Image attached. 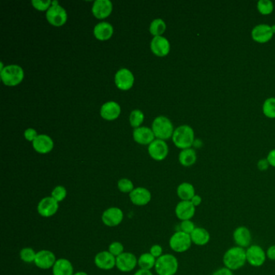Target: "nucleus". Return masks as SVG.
<instances>
[{
	"label": "nucleus",
	"instance_id": "1",
	"mask_svg": "<svg viewBox=\"0 0 275 275\" xmlns=\"http://www.w3.org/2000/svg\"><path fill=\"white\" fill-rule=\"evenodd\" d=\"M224 267L230 271H239L247 263L246 251L240 247H231L228 249L223 255Z\"/></svg>",
	"mask_w": 275,
	"mask_h": 275
},
{
	"label": "nucleus",
	"instance_id": "2",
	"mask_svg": "<svg viewBox=\"0 0 275 275\" xmlns=\"http://www.w3.org/2000/svg\"><path fill=\"white\" fill-rule=\"evenodd\" d=\"M173 142L175 146L183 149H190L194 142V133L191 127L189 125H181L175 129L172 137Z\"/></svg>",
	"mask_w": 275,
	"mask_h": 275
},
{
	"label": "nucleus",
	"instance_id": "3",
	"mask_svg": "<svg viewBox=\"0 0 275 275\" xmlns=\"http://www.w3.org/2000/svg\"><path fill=\"white\" fill-rule=\"evenodd\" d=\"M154 268L158 275H175L179 270V261L175 255L166 253L157 258Z\"/></svg>",
	"mask_w": 275,
	"mask_h": 275
},
{
	"label": "nucleus",
	"instance_id": "4",
	"mask_svg": "<svg viewBox=\"0 0 275 275\" xmlns=\"http://www.w3.org/2000/svg\"><path fill=\"white\" fill-rule=\"evenodd\" d=\"M152 130L155 135V138L160 140H165L172 138L175 129L170 119L166 116H157L153 120Z\"/></svg>",
	"mask_w": 275,
	"mask_h": 275
},
{
	"label": "nucleus",
	"instance_id": "5",
	"mask_svg": "<svg viewBox=\"0 0 275 275\" xmlns=\"http://www.w3.org/2000/svg\"><path fill=\"white\" fill-rule=\"evenodd\" d=\"M2 83L8 87H15L23 81L24 77V70L17 65L6 66L0 72Z\"/></svg>",
	"mask_w": 275,
	"mask_h": 275
},
{
	"label": "nucleus",
	"instance_id": "6",
	"mask_svg": "<svg viewBox=\"0 0 275 275\" xmlns=\"http://www.w3.org/2000/svg\"><path fill=\"white\" fill-rule=\"evenodd\" d=\"M169 245L173 251L183 253L188 251L193 244L190 235L179 230L171 236L169 240Z\"/></svg>",
	"mask_w": 275,
	"mask_h": 275
},
{
	"label": "nucleus",
	"instance_id": "7",
	"mask_svg": "<svg viewBox=\"0 0 275 275\" xmlns=\"http://www.w3.org/2000/svg\"><path fill=\"white\" fill-rule=\"evenodd\" d=\"M46 19L52 26L61 27L67 21V13L57 1H53L52 6L46 12Z\"/></svg>",
	"mask_w": 275,
	"mask_h": 275
},
{
	"label": "nucleus",
	"instance_id": "8",
	"mask_svg": "<svg viewBox=\"0 0 275 275\" xmlns=\"http://www.w3.org/2000/svg\"><path fill=\"white\" fill-rule=\"evenodd\" d=\"M247 263L251 267L258 268L267 262V253L262 246L258 245H251L246 249Z\"/></svg>",
	"mask_w": 275,
	"mask_h": 275
},
{
	"label": "nucleus",
	"instance_id": "9",
	"mask_svg": "<svg viewBox=\"0 0 275 275\" xmlns=\"http://www.w3.org/2000/svg\"><path fill=\"white\" fill-rule=\"evenodd\" d=\"M232 239L236 246L246 249L248 247L252 245L253 236L249 228L245 226H239L234 229L232 232Z\"/></svg>",
	"mask_w": 275,
	"mask_h": 275
},
{
	"label": "nucleus",
	"instance_id": "10",
	"mask_svg": "<svg viewBox=\"0 0 275 275\" xmlns=\"http://www.w3.org/2000/svg\"><path fill=\"white\" fill-rule=\"evenodd\" d=\"M124 220V212L120 208L116 207L107 208L102 215L103 225L107 227H116L122 223Z\"/></svg>",
	"mask_w": 275,
	"mask_h": 275
},
{
	"label": "nucleus",
	"instance_id": "11",
	"mask_svg": "<svg viewBox=\"0 0 275 275\" xmlns=\"http://www.w3.org/2000/svg\"><path fill=\"white\" fill-rule=\"evenodd\" d=\"M138 264V259L134 253L124 252L116 258V268L124 273L134 271Z\"/></svg>",
	"mask_w": 275,
	"mask_h": 275
},
{
	"label": "nucleus",
	"instance_id": "12",
	"mask_svg": "<svg viewBox=\"0 0 275 275\" xmlns=\"http://www.w3.org/2000/svg\"><path fill=\"white\" fill-rule=\"evenodd\" d=\"M59 208V203L52 196L46 197L40 201L38 205V212L42 217L48 218L54 216Z\"/></svg>",
	"mask_w": 275,
	"mask_h": 275
},
{
	"label": "nucleus",
	"instance_id": "13",
	"mask_svg": "<svg viewBox=\"0 0 275 275\" xmlns=\"http://www.w3.org/2000/svg\"><path fill=\"white\" fill-rule=\"evenodd\" d=\"M274 34L271 25L267 24H261L256 25L251 32L252 39L257 43L265 44L270 42Z\"/></svg>",
	"mask_w": 275,
	"mask_h": 275
},
{
	"label": "nucleus",
	"instance_id": "14",
	"mask_svg": "<svg viewBox=\"0 0 275 275\" xmlns=\"http://www.w3.org/2000/svg\"><path fill=\"white\" fill-rule=\"evenodd\" d=\"M115 83L121 91H129L134 84V76L128 69L123 68L117 71L115 75Z\"/></svg>",
	"mask_w": 275,
	"mask_h": 275
},
{
	"label": "nucleus",
	"instance_id": "15",
	"mask_svg": "<svg viewBox=\"0 0 275 275\" xmlns=\"http://www.w3.org/2000/svg\"><path fill=\"white\" fill-rule=\"evenodd\" d=\"M148 151L149 155L155 161H162L168 155V145L165 140L157 139L149 144Z\"/></svg>",
	"mask_w": 275,
	"mask_h": 275
},
{
	"label": "nucleus",
	"instance_id": "16",
	"mask_svg": "<svg viewBox=\"0 0 275 275\" xmlns=\"http://www.w3.org/2000/svg\"><path fill=\"white\" fill-rule=\"evenodd\" d=\"M196 208L193 205L190 201H180L178 203L177 205L175 207V215L177 216V218L179 221H188V220H192L195 212H196Z\"/></svg>",
	"mask_w": 275,
	"mask_h": 275
},
{
	"label": "nucleus",
	"instance_id": "17",
	"mask_svg": "<svg viewBox=\"0 0 275 275\" xmlns=\"http://www.w3.org/2000/svg\"><path fill=\"white\" fill-rule=\"evenodd\" d=\"M57 259L54 253L50 250L43 249L37 253L34 263L38 268L42 270H48L53 267Z\"/></svg>",
	"mask_w": 275,
	"mask_h": 275
},
{
	"label": "nucleus",
	"instance_id": "18",
	"mask_svg": "<svg viewBox=\"0 0 275 275\" xmlns=\"http://www.w3.org/2000/svg\"><path fill=\"white\" fill-rule=\"evenodd\" d=\"M94 264L100 270L109 271L116 266V258L109 251H102L94 257Z\"/></svg>",
	"mask_w": 275,
	"mask_h": 275
},
{
	"label": "nucleus",
	"instance_id": "19",
	"mask_svg": "<svg viewBox=\"0 0 275 275\" xmlns=\"http://www.w3.org/2000/svg\"><path fill=\"white\" fill-rule=\"evenodd\" d=\"M151 50L157 57H165L171 51V44L168 40L161 37H154L151 42Z\"/></svg>",
	"mask_w": 275,
	"mask_h": 275
},
{
	"label": "nucleus",
	"instance_id": "20",
	"mask_svg": "<svg viewBox=\"0 0 275 275\" xmlns=\"http://www.w3.org/2000/svg\"><path fill=\"white\" fill-rule=\"evenodd\" d=\"M129 199L134 205L142 207L149 203L152 194L146 188L137 187L129 194Z\"/></svg>",
	"mask_w": 275,
	"mask_h": 275
},
{
	"label": "nucleus",
	"instance_id": "21",
	"mask_svg": "<svg viewBox=\"0 0 275 275\" xmlns=\"http://www.w3.org/2000/svg\"><path fill=\"white\" fill-rule=\"evenodd\" d=\"M113 6L109 0H97L92 7V13L94 17L103 20L112 13Z\"/></svg>",
	"mask_w": 275,
	"mask_h": 275
},
{
	"label": "nucleus",
	"instance_id": "22",
	"mask_svg": "<svg viewBox=\"0 0 275 275\" xmlns=\"http://www.w3.org/2000/svg\"><path fill=\"white\" fill-rule=\"evenodd\" d=\"M133 136L134 140L140 144H150L155 138L153 130L147 127H139L134 129Z\"/></svg>",
	"mask_w": 275,
	"mask_h": 275
},
{
	"label": "nucleus",
	"instance_id": "23",
	"mask_svg": "<svg viewBox=\"0 0 275 275\" xmlns=\"http://www.w3.org/2000/svg\"><path fill=\"white\" fill-rule=\"evenodd\" d=\"M33 146L38 153L46 154L53 149V141L48 136L41 134L33 142Z\"/></svg>",
	"mask_w": 275,
	"mask_h": 275
},
{
	"label": "nucleus",
	"instance_id": "24",
	"mask_svg": "<svg viewBox=\"0 0 275 275\" xmlns=\"http://www.w3.org/2000/svg\"><path fill=\"white\" fill-rule=\"evenodd\" d=\"M121 112L120 105L114 101L104 103L100 109V115L104 120H114L118 118Z\"/></svg>",
	"mask_w": 275,
	"mask_h": 275
},
{
	"label": "nucleus",
	"instance_id": "25",
	"mask_svg": "<svg viewBox=\"0 0 275 275\" xmlns=\"http://www.w3.org/2000/svg\"><path fill=\"white\" fill-rule=\"evenodd\" d=\"M192 244L197 246H205L211 240L209 231L203 227H196L192 233L190 234Z\"/></svg>",
	"mask_w": 275,
	"mask_h": 275
},
{
	"label": "nucleus",
	"instance_id": "26",
	"mask_svg": "<svg viewBox=\"0 0 275 275\" xmlns=\"http://www.w3.org/2000/svg\"><path fill=\"white\" fill-rule=\"evenodd\" d=\"M113 27L107 22L98 23L94 29V35L98 41L104 42L112 38L113 35Z\"/></svg>",
	"mask_w": 275,
	"mask_h": 275
},
{
	"label": "nucleus",
	"instance_id": "27",
	"mask_svg": "<svg viewBox=\"0 0 275 275\" xmlns=\"http://www.w3.org/2000/svg\"><path fill=\"white\" fill-rule=\"evenodd\" d=\"M52 269L53 275H74L72 263L66 258L57 259Z\"/></svg>",
	"mask_w": 275,
	"mask_h": 275
},
{
	"label": "nucleus",
	"instance_id": "28",
	"mask_svg": "<svg viewBox=\"0 0 275 275\" xmlns=\"http://www.w3.org/2000/svg\"><path fill=\"white\" fill-rule=\"evenodd\" d=\"M195 194V189L190 183H183L178 186L177 195L182 201H190Z\"/></svg>",
	"mask_w": 275,
	"mask_h": 275
},
{
	"label": "nucleus",
	"instance_id": "29",
	"mask_svg": "<svg viewBox=\"0 0 275 275\" xmlns=\"http://www.w3.org/2000/svg\"><path fill=\"white\" fill-rule=\"evenodd\" d=\"M179 161L185 167L193 166L197 161L196 151L192 148L182 150L179 153Z\"/></svg>",
	"mask_w": 275,
	"mask_h": 275
},
{
	"label": "nucleus",
	"instance_id": "30",
	"mask_svg": "<svg viewBox=\"0 0 275 275\" xmlns=\"http://www.w3.org/2000/svg\"><path fill=\"white\" fill-rule=\"evenodd\" d=\"M156 262L157 259L150 253H142L138 259V266L140 269L150 271L155 267Z\"/></svg>",
	"mask_w": 275,
	"mask_h": 275
},
{
	"label": "nucleus",
	"instance_id": "31",
	"mask_svg": "<svg viewBox=\"0 0 275 275\" xmlns=\"http://www.w3.org/2000/svg\"><path fill=\"white\" fill-rule=\"evenodd\" d=\"M166 29V24L162 19H155L151 23L149 32L154 37H161Z\"/></svg>",
	"mask_w": 275,
	"mask_h": 275
},
{
	"label": "nucleus",
	"instance_id": "32",
	"mask_svg": "<svg viewBox=\"0 0 275 275\" xmlns=\"http://www.w3.org/2000/svg\"><path fill=\"white\" fill-rule=\"evenodd\" d=\"M262 112L267 118L275 119V98L271 97L265 100L262 105Z\"/></svg>",
	"mask_w": 275,
	"mask_h": 275
},
{
	"label": "nucleus",
	"instance_id": "33",
	"mask_svg": "<svg viewBox=\"0 0 275 275\" xmlns=\"http://www.w3.org/2000/svg\"><path fill=\"white\" fill-rule=\"evenodd\" d=\"M257 8L259 13L263 15H268L273 12L275 6L271 0H259L257 4Z\"/></svg>",
	"mask_w": 275,
	"mask_h": 275
},
{
	"label": "nucleus",
	"instance_id": "34",
	"mask_svg": "<svg viewBox=\"0 0 275 275\" xmlns=\"http://www.w3.org/2000/svg\"><path fill=\"white\" fill-rule=\"evenodd\" d=\"M144 114L140 110H134L129 116V122L132 127L138 129L144 121Z\"/></svg>",
	"mask_w": 275,
	"mask_h": 275
},
{
	"label": "nucleus",
	"instance_id": "35",
	"mask_svg": "<svg viewBox=\"0 0 275 275\" xmlns=\"http://www.w3.org/2000/svg\"><path fill=\"white\" fill-rule=\"evenodd\" d=\"M36 253L35 250L30 247L23 248L20 252V258L23 262L26 263H32L35 262Z\"/></svg>",
	"mask_w": 275,
	"mask_h": 275
},
{
	"label": "nucleus",
	"instance_id": "36",
	"mask_svg": "<svg viewBox=\"0 0 275 275\" xmlns=\"http://www.w3.org/2000/svg\"><path fill=\"white\" fill-rule=\"evenodd\" d=\"M117 186H118V189L120 192L123 193H129L130 194L135 189L133 182L128 179H121L119 180Z\"/></svg>",
	"mask_w": 275,
	"mask_h": 275
},
{
	"label": "nucleus",
	"instance_id": "37",
	"mask_svg": "<svg viewBox=\"0 0 275 275\" xmlns=\"http://www.w3.org/2000/svg\"><path fill=\"white\" fill-rule=\"evenodd\" d=\"M66 195H67V190H66V187L63 186H57L52 190L51 196L57 202L60 203L66 199Z\"/></svg>",
	"mask_w": 275,
	"mask_h": 275
},
{
	"label": "nucleus",
	"instance_id": "38",
	"mask_svg": "<svg viewBox=\"0 0 275 275\" xmlns=\"http://www.w3.org/2000/svg\"><path fill=\"white\" fill-rule=\"evenodd\" d=\"M124 249H125V247L123 245L122 243L119 242V241H114L112 244H110L109 247H108V251L116 258L124 253Z\"/></svg>",
	"mask_w": 275,
	"mask_h": 275
},
{
	"label": "nucleus",
	"instance_id": "39",
	"mask_svg": "<svg viewBox=\"0 0 275 275\" xmlns=\"http://www.w3.org/2000/svg\"><path fill=\"white\" fill-rule=\"evenodd\" d=\"M195 228L196 226L191 220L181 221V223H180V231H183L189 235L192 233L194 230L195 229Z\"/></svg>",
	"mask_w": 275,
	"mask_h": 275
},
{
	"label": "nucleus",
	"instance_id": "40",
	"mask_svg": "<svg viewBox=\"0 0 275 275\" xmlns=\"http://www.w3.org/2000/svg\"><path fill=\"white\" fill-rule=\"evenodd\" d=\"M32 5L38 11H48V8L52 6V2L49 0L42 1V0H33Z\"/></svg>",
	"mask_w": 275,
	"mask_h": 275
},
{
	"label": "nucleus",
	"instance_id": "41",
	"mask_svg": "<svg viewBox=\"0 0 275 275\" xmlns=\"http://www.w3.org/2000/svg\"><path fill=\"white\" fill-rule=\"evenodd\" d=\"M149 253L156 259H157V258H159L160 257H162L163 255V249H162V247L160 245H153V246L151 247Z\"/></svg>",
	"mask_w": 275,
	"mask_h": 275
},
{
	"label": "nucleus",
	"instance_id": "42",
	"mask_svg": "<svg viewBox=\"0 0 275 275\" xmlns=\"http://www.w3.org/2000/svg\"><path fill=\"white\" fill-rule=\"evenodd\" d=\"M38 133L35 129H28L24 132V138L29 141H34L36 138H38Z\"/></svg>",
	"mask_w": 275,
	"mask_h": 275
},
{
	"label": "nucleus",
	"instance_id": "43",
	"mask_svg": "<svg viewBox=\"0 0 275 275\" xmlns=\"http://www.w3.org/2000/svg\"><path fill=\"white\" fill-rule=\"evenodd\" d=\"M258 169L260 171H267L270 167V164H269L268 160L267 158H263L260 159L258 162Z\"/></svg>",
	"mask_w": 275,
	"mask_h": 275
},
{
	"label": "nucleus",
	"instance_id": "44",
	"mask_svg": "<svg viewBox=\"0 0 275 275\" xmlns=\"http://www.w3.org/2000/svg\"><path fill=\"white\" fill-rule=\"evenodd\" d=\"M212 275H234L233 271H230L229 269L226 268V267H221V268H219L218 270H216L214 273L212 274Z\"/></svg>",
	"mask_w": 275,
	"mask_h": 275
},
{
	"label": "nucleus",
	"instance_id": "45",
	"mask_svg": "<svg viewBox=\"0 0 275 275\" xmlns=\"http://www.w3.org/2000/svg\"><path fill=\"white\" fill-rule=\"evenodd\" d=\"M267 253V259L271 261H275V245H271L268 247V249L266 250Z\"/></svg>",
	"mask_w": 275,
	"mask_h": 275
},
{
	"label": "nucleus",
	"instance_id": "46",
	"mask_svg": "<svg viewBox=\"0 0 275 275\" xmlns=\"http://www.w3.org/2000/svg\"><path fill=\"white\" fill-rule=\"evenodd\" d=\"M267 159L268 160L270 166L275 168V149L270 151V153L267 155Z\"/></svg>",
	"mask_w": 275,
	"mask_h": 275
},
{
	"label": "nucleus",
	"instance_id": "47",
	"mask_svg": "<svg viewBox=\"0 0 275 275\" xmlns=\"http://www.w3.org/2000/svg\"><path fill=\"white\" fill-rule=\"evenodd\" d=\"M190 202H191V203H192L195 208H197V207L201 205V203L203 202V199H202V197L199 194H196L193 197L192 199H190Z\"/></svg>",
	"mask_w": 275,
	"mask_h": 275
},
{
	"label": "nucleus",
	"instance_id": "48",
	"mask_svg": "<svg viewBox=\"0 0 275 275\" xmlns=\"http://www.w3.org/2000/svg\"><path fill=\"white\" fill-rule=\"evenodd\" d=\"M134 275H153L152 272L149 270H143V269H140L138 270Z\"/></svg>",
	"mask_w": 275,
	"mask_h": 275
},
{
	"label": "nucleus",
	"instance_id": "49",
	"mask_svg": "<svg viewBox=\"0 0 275 275\" xmlns=\"http://www.w3.org/2000/svg\"><path fill=\"white\" fill-rule=\"evenodd\" d=\"M74 275H88L86 272H83V271H80V272H77V273L74 274Z\"/></svg>",
	"mask_w": 275,
	"mask_h": 275
},
{
	"label": "nucleus",
	"instance_id": "50",
	"mask_svg": "<svg viewBox=\"0 0 275 275\" xmlns=\"http://www.w3.org/2000/svg\"><path fill=\"white\" fill-rule=\"evenodd\" d=\"M271 29H272V32H273L274 34H275V24L271 26Z\"/></svg>",
	"mask_w": 275,
	"mask_h": 275
}]
</instances>
